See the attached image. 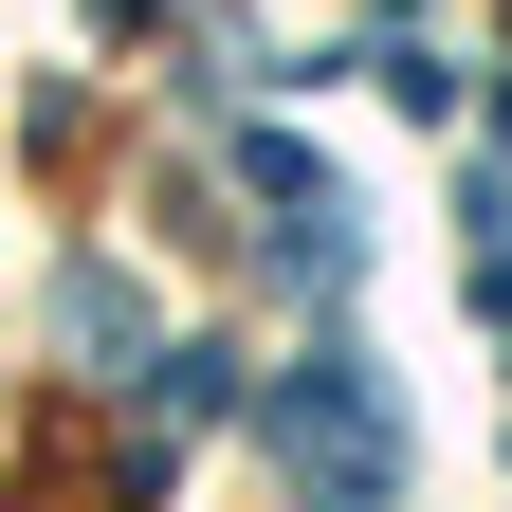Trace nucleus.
Here are the masks:
<instances>
[{"mask_svg": "<svg viewBox=\"0 0 512 512\" xmlns=\"http://www.w3.org/2000/svg\"><path fill=\"white\" fill-rule=\"evenodd\" d=\"M275 458H293L311 512H384V494H403V421H384V366L366 348H311L275 384Z\"/></svg>", "mask_w": 512, "mask_h": 512, "instance_id": "obj_1", "label": "nucleus"}]
</instances>
